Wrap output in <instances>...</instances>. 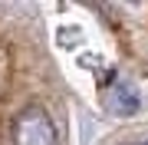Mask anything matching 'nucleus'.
I'll return each mask as SVG.
<instances>
[{
	"instance_id": "f257e3e1",
	"label": "nucleus",
	"mask_w": 148,
	"mask_h": 145,
	"mask_svg": "<svg viewBox=\"0 0 148 145\" xmlns=\"http://www.w3.org/2000/svg\"><path fill=\"white\" fill-rule=\"evenodd\" d=\"M10 145H59V132L40 102H30L10 122Z\"/></svg>"
},
{
	"instance_id": "f03ea898",
	"label": "nucleus",
	"mask_w": 148,
	"mask_h": 145,
	"mask_svg": "<svg viewBox=\"0 0 148 145\" xmlns=\"http://www.w3.org/2000/svg\"><path fill=\"white\" fill-rule=\"evenodd\" d=\"M138 145H148V139H145V142H138Z\"/></svg>"
}]
</instances>
